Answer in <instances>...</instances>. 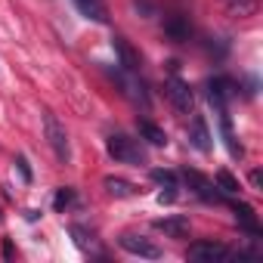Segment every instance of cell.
<instances>
[{"mask_svg": "<svg viewBox=\"0 0 263 263\" xmlns=\"http://www.w3.org/2000/svg\"><path fill=\"white\" fill-rule=\"evenodd\" d=\"M105 149H108V155H111L118 164H134V167L146 164V152L137 146V140H130V137H124V134H111V137L105 140Z\"/></svg>", "mask_w": 263, "mask_h": 263, "instance_id": "cell-1", "label": "cell"}, {"mask_svg": "<svg viewBox=\"0 0 263 263\" xmlns=\"http://www.w3.org/2000/svg\"><path fill=\"white\" fill-rule=\"evenodd\" d=\"M44 134H47V143H50L53 155H56V158H59L62 164H68V158H71L68 134H65V127L59 124V118H56L53 111H44Z\"/></svg>", "mask_w": 263, "mask_h": 263, "instance_id": "cell-2", "label": "cell"}, {"mask_svg": "<svg viewBox=\"0 0 263 263\" xmlns=\"http://www.w3.org/2000/svg\"><path fill=\"white\" fill-rule=\"evenodd\" d=\"M118 245H121L127 254H134V257H143V260H161V248L152 245L149 238L137 235V232H121Z\"/></svg>", "mask_w": 263, "mask_h": 263, "instance_id": "cell-3", "label": "cell"}, {"mask_svg": "<svg viewBox=\"0 0 263 263\" xmlns=\"http://www.w3.org/2000/svg\"><path fill=\"white\" fill-rule=\"evenodd\" d=\"M164 93H167V99H171V105L180 111V115H192V105H195V99H192V90H189V84L183 81V78H167V84H164Z\"/></svg>", "mask_w": 263, "mask_h": 263, "instance_id": "cell-4", "label": "cell"}, {"mask_svg": "<svg viewBox=\"0 0 263 263\" xmlns=\"http://www.w3.org/2000/svg\"><path fill=\"white\" fill-rule=\"evenodd\" d=\"M183 180L189 183V189H192L201 201H217V204H223V201H226V195L217 189V183H211V180H208V177H201L198 171L183 167Z\"/></svg>", "mask_w": 263, "mask_h": 263, "instance_id": "cell-5", "label": "cell"}, {"mask_svg": "<svg viewBox=\"0 0 263 263\" xmlns=\"http://www.w3.org/2000/svg\"><path fill=\"white\" fill-rule=\"evenodd\" d=\"M186 257L198 260V263H214V260H232V251L220 241H195V245H189Z\"/></svg>", "mask_w": 263, "mask_h": 263, "instance_id": "cell-6", "label": "cell"}, {"mask_svg": "<svg viewBox=\"0 0 263 263\" xmlns=\"http://www.w3.org/2000/svg\"><path fill=\"white\" fill-rule=\"evenodd\" d=\"M235 93H238V84H235L232 78H226V74H217V78L208 81V99H211L217 108H226V102H229Z\"/></svg>", "mask_w": 263, "mask_h": 263, "instance_id": "cell-7", "label": "cell"}, {"mask_svg": "<svg viewBox=\"0 0 263 263\" xmlns=\"http://www.w3.org/2000/svg\"><path fill=\"white\" fill-rule=\"evenodd\" d=\"M130 74H137V71H130ZM130 74H124V71H118V68L111 71V78H115V81L124 87V96H127V99H134V102H140L143 108H149V96H146V87H143L137 78H130Z\"/></svg>", "mask_w": 263, "mask_h": 263, "instance_id": "cell-8", "label": "cell"}, {"mask_svg": "<svg viewBox=\"0 0 263 263\" xmlns=\"http://www.w3.org/2000/svg\"><path fill=\"white\" fill-rule=\"evenodd\" d=\"M111 47H115L118 62H121L127 71H140L143 59H140V53H137L134 47H130V41H127V37H111Z\"/></svg>", "mask_w": 263, "mask_h": 263, "instance_id": "cell-9", "label": "cell"}, {"mask_svg": "<svg viewBox=\"0 0 263 263\" xmlns=\"http://www.w3.org/2000/svg\"><path fill=\"white\" fill-rule=\"evenodd\" d=\"M189 143L198 149V152H211L214 143H211V130H208V121L201 115L192 118V127H189Z\"/></svg>", "mask_w": 263, "mask_h": 263, "instance_id": "cell-10", "label": "cell"}, {"mask_svg": "<svg viewBox=\"0 0 263 263\" xmlns=\"http://www.w3.org/2000/svg\"><path fill=\"white\" fill-rule=\"evenodd\" d=\"M152 180L164 186V189L158 192V201H161V204H174V201H177V189H180V186H177V174L155 167V171H152Z\"/></svg>", "mask_w": 263, "mask_h": 263, "instance_id": "cell-11", "label": "cell"}, {"mask_svg": "<svg viewBox=\"0 0 263 263\" xmlns=\"http://www.w3.org/2000/svg\"><path fill=\"white\" fill-rule=\"evenodd\" d=\"M164 34H167L174 44H183V41H189L192 25H189V19H186L183 13H177V16H167V19H164Z\"/></svg>", "mask_w": 263, "mask_h": 263, "instance_id": "cell-12", "label": "cell"}, {"mask_svg": "<svg viewBox=\"0 0 263 263\" xmlns=\"http://www.w3.org/2000/svg\"><path fill=\"white\" fill-rule=\"evenodd\" d=\"M158 232H164L167 238H186L189 235V217H164V220H155L152 223Z\"/></svg>", "mask_w": 263, "mask_h": 263, "instance_id": "cell-13", "label": "cell"}, {"mask_svg": "<svg viewBox=\"0 0 263 263\" xmlns=\"http://www.w3.org/2000/svg\"><path fill=\"white\" fill-rule=\"evenodd\" d=\"M74 7H78V13L87 16L90 22H99V25L108 22V10H105L102 0H74Z\"/></svg>", "mask_w": 263, "mask_h": 263, "instance_id": "cell-14", "label": "cell"}, {"mask_svg": "<svg viewBox=\"0 0 263 263\" xmlns=\"http://www.w3.org/2000/svg\"><path fill=\"white\" fill-rule=\"evenodd\" d=\"M102 186H105V192L115 195V198H130V195H137V186L130 183V180H124V177H105Z\"/></svg>", "mask_w": 263, "mask_h": 263, "instance_id": "cell-15", "label": "cell"}, {"mask_svg": "<svg viewBox=\"0 0 263 263\" xmlns=\"http://www.w3.org/2000/svg\"><path fill=\"white\" fill-rule=\"evenodd\" d=\"M220 130H223V140H226V149H229V155H232V158H241V155H245V149L235 143V134H232V124H229V115H226V108H220Z\"/></svg>", "mask_w": 263, "mask_h": 263, "instance_id": "cell-16", "label": "cell"}, {"mask_svg": "<svg viewBox=\"0 0 263 263\" xmlns=\"http://www.w3.org/2000/svg\"><path fill=\"white\" fill-rule=\"evenodd\" d=\"M137 130H140V137L149 140L152 146H167V134H164L158 124H152V121H137Z\"/></svg>", "mask_w": 263, "mask_h": 263, "instance_id": "cell-17", "label": "cell"}, {"mask_svg": "<svg viewBox=\"0 0 263 263\" xmlns=\"http://www.w3.org/2000/svg\"><path fill=\"white\" fill-rule=\"evenodd\" d=\"M226 10L235 13V16H254L257 7H260V0H223Z\"/></svg>", "mask_w": 263, "mask_h": 263, "instance_id": "cell-18", "label": "cell"}, {"mask_svg": "<svg viewBox=\"0 0 263 263\" xmlns=\"http://www.w3.org/2000/svg\"><path fill=\"white\" fill-rule=\"evenodd\" d=\"M214 183H217V189H220L223 195H235V192L241 189V186H238V180H235L229 171H220V174L214 177Z\"/></svg>", "mask_w": 263, "mask_h": 263, "instance_id": "cell-19", "label": "cell"}, {"mask_svg": "<svg viewBox=\"0 0 263 263\" xmlns=\"http://www.w3.org/2000/svg\"><path fill=\"white\" fill-rule=\"evenodd\" d=\"M71 235H74V241H78V248H84V251H93L96 248V241H93V235L84 229V226H71Z\"/></svg>", "mask_w": 263, "mask_h": 263, "instance_id": "cell-20", "label": "cell"}, {"mask_svg": "<svg viewBox=\"0 0 263 263\" xmlns=\"http://www.w3.org/2000/svg\"><path fill=\"white\" fill-rule=\"evenodd\" d=\"M78 198H74V189H59L56 192V198H53V208L56 211H65V208H71Z\"/></svg>", "mask_w": 263, "mask_h": 263, "instance_id": "cell-21", "label": "cell"}, {"mask_svg": "<svg viewBox=\"0 0 263 263\" xmlns=\"http://www.w3.org/2000/svg\"><path fill=\"white\" fill-rule=\"evenodd\" d=\"M251 186H254V189L263 186V174H260V171H251Z\"/></svg>", "mask_w": 263, "mask_h": 263, "instance_id": "cell-22", "label": "cell"}, {"mask_svg": "<svg viewBox=\"0 0 263 263\" xmlns=\"http://www.w3.org/2000/svg\"><path fill=\"white\" fill-rule=\"evenodd\" d=\"M16 164H19V171H22V177H25V180H31V171H28V161H25V158H19Z\"/></svg>", "mask_w": 263, "mask_h": 263, "instance_id": "cell-23", "label": "cell"}, {"mask_svg": "<svg viewBox=\"0 0 263 263\" xmlns=\"http://www.w3.org/2000/svg\"><path fill=\"white\" fill-rule=\"evenodd\" d=\"M4 257H7V260L13 257V245H10V241H4Z\"/></svg>", "mask_w": 263, "mask_h": 263, "instance_id": "cell-24", "label": "cell"}]
</instances>
